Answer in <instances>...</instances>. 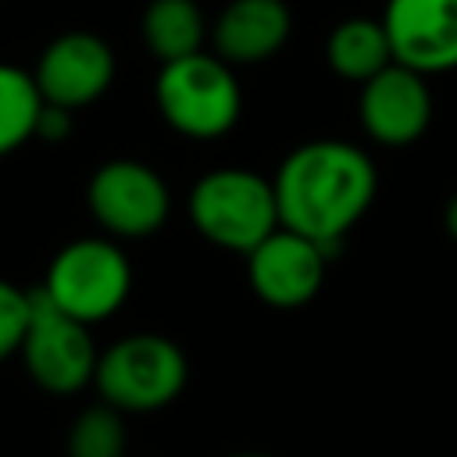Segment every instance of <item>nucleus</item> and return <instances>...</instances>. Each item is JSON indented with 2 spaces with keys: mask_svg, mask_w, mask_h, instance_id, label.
I'll list each match as a JSON object with an SVG mask.
<instances>
[{
  "mask_svg": "<svg viewBox=\"0 0 457 457\" xmlns=\"http://www.w3.org/2000/svg\"><path fill=\"white\" fill-rule=\"evenodd\" d=\"M443 225H446V232H450V239H457V193L450 196V204H446V211H443Z\"/></svg>",
  "mask_w": 457,
  "mask_h": 457,
  "instance_id": "6ab92c4d",
  "label": "nucleus"
},
{
  "mask_svg": "<svg viewBox=\"0 0 457 457\" xmlns=\"http://www.w3.org/2000/svg\"><path fill=\"white\" fill-rule=\"evenodd\" d=\"M29 314H32V289L0 278V364L21 350Z\"/></svg>",
  "mask_w": 457,
  "mask_h": 457,
  "instance_id": "f3484780",
  "label": "nucleus"
},
{
  "mask_svg": "<svg viewBox=\"0 0 457 457\" xmlns=\"http://www.w3.org/2000/svg\"><path fill=\"white\" fill-rule=\"evenodd\" d=\"M293 32V11L286 0H228L214 25L211 46L225 64H261L275 57Z\"/></svg>",
  "mask_w": 457,
  "mask_h": 457,
  "instance_id": "f8f14e48",
  "label": "nucleus"
},
{
  "mask_svg": "<svg viewBox=\"0 0 457 457\" xmlns=\"http://www.w3.org/2000/svg\"><path fill=\"white\" fill-rule=\"evenodd\" d=\"M154 100L161 118L189 139H218L236 129L243 114V89L214 50H200L161 64L154 82Z\"/></svg>",
  "mask_w": 457,
  "mask_h": 457,
  "instance_id": "f03ea898",
  "label": "nucleus"
},
{
  "mask_svg": "<svg viewBox=\"0 0 457 457\" xmlns=\"http://www.w3.org/2000/svg\"><path fill=\"white\" fill-rule=\"evenodd\" d=\"M328 261L332 253L321 243L293 228H275L264 243L246 253V278L264 303L289 311L318 296Z\"/></svg>",
  "mask_w": 457,
  "mask_h": 457,
  "instance_id": "6e6552de",
  "label": "nucleus"
},
{
  "mask_svg": "<svg viewBox=\"0 0 457 457\" xmlns=\"http://www.w3.org/2000/svg\"><path fill=\"white\" fill-rule=\"evenodd\" d=\"M32 79L46 104L79 111L111 89L114 54L93 32H64L39 54Z\"/></svg>",
  "mask_w": 457,
  "mask_h": 457,
  "instance_id": "9b49d317",
  "label": "nucleus"
},
{
  "mask_svg": "<svg viewBox=\"0 0 457 457\" xmlns=\"http://www.w3.org/2000/svg\"><path fill=\"white\" fill-rule=\"evenodd\" d=\"M43 93L32 71L0 64V157L14 154L36 136V121L43 111Z\"/></svg>",
  "mask_w": 457,
  "mask_h": 457,
  "instance_id": "2eb2a0df",
  "label": "nucleus"
},
{
  "mask_svg": "<svg viewBox=\"0 0 457 457\" xmlns=\"http://www.w3.org/2000/svg\"><path fill=\"white\" fill-rule=\"evenodd\" d=\"M36 136L43 143H61L71 136V111L68 107H57V104H43L39 111V121H36Z\"/></svg>",
  "mask_w": 457,
  "mask_h": 457,
  "instance_id": "a211bd4d",
  "label": "nucleus"
},
{
  "mask_svg": "<svg viewBox=\"0 0 457 457\" xmlns=\"http://www.w3.org/2000/svg\"><path fill=\"white\" fill-rule=\"evenodd\" d=\"M68 457H125V421L111 403L86 407L68 432Z\"/></svg>",
  "mask_w": 457,
  "mask_h": 457,
  "instance_id": "dca6fc26",
  "label": "nucleus"
},
{
  "mask_svg": "<svg viewBox=\"0 0 457 457\" xmlns=\"http://www.w3.org/2000/svg\"><path fill=\"white\" fill-rule=\"evenodd\" d=\"M382 29L396 64L425 79L457 68V0H386Z\"/></svg>",
  "mask_w": 457,
  "mask_h": 457,
  "instance_id": "9d476101",
  "label": "nucleus"
},
{
  "mask_svg": "<svg viewBox=\"0 0 457 457\" xmlns=\"http://www.w3.org/2000/svg\"><path fill=\"white\" fill-rule=\"evenodd\" d=\"M278 221L328 253L368 214L378 193L375 161L343 139H311L289 150L271 179Z\"/></svg>",
  "mask_w": 457,
  "mask_h": 457,
  "instance_id": "f257e3e1",
  "label": "nucleus"
},
{
  "mask_svg": "<svg viewBox=\"0 0 457 457\" xmlns=\"http://www.w3.org/2000/svg\"><path fill=\"white\" fill-rule=\"evenodd\" d=\"M39 289L75 321L96 325L129 300L132 264L114 239H75L54 253Z\"/></svg>",
  "mask_w": 457,
  "mask_h": 457,
  "instance_id": "39448f33",
  "label": "nucleus"
},
{
  "mask_svg": "<svg viewBox=\"0 0 457 457\" xmlns=\"http://www.w3.org/2000/svg\"><path fill=\"white\" fill-rule=\"evenodd\" d=\"M21 361L36 386L46 393H79L96 375V346L89 336V325L64 314L57 303L43 296V289H32V314L21 339Z\"/></svg>",
  "mask_w": 457,
  "mask_h": 457,
  "instance_id": "423d86ee",
  "label": "nucleus"
},
{
  "mask_svg": "<svg viewBox=\"0 0 457 457\" xmlns=\"http://www.w3.org/2000/svg\"><path fill=\"white\" fill-rule=\"evenodd\" d=\"M139 29H143L146 50L161 64L200 54L207 39V21L196 0H150Z\"/></svg>",
  "mask_w": 457,
  "mask_h": 457,
  "instance_id": "4468645a",
  "label": "nucleus"
},
{
  "mask_svg": "<svg viewBox=\"0 0 457 457\" xmlns=\"http://www.w3.org/2000/svg\"><path fill=\"white\" fill-rule=\"evenodd\" d=\"M189 364L175 339L157 332H136L111 343L100 361L93 386L114 411H161L186 389Z\"/></svg>",
  "mask_w": 457,
  "mask_h": 457,
  "instance_id": "20e7f679",
  "label": "nucleus"
},
{
  "mask_svg": "<svg viewBox=\"0 0 457 457\" xmlns=\"http://www.w3.org/2000/svg\"><path fill=\"white\" fill-rule=\"evenodd\" d=\"M357 118H361L364 136L382 146L418 143L432 125L428 79L393 61L386 71H378L375 79H368L361 86Z\"/></svg>",
  "mask_w": 457,
  "mask_h": 457,
  "instance_id": "1a4fd4ad",
  "label": "nucleus"
},
{
  "mask_svg": "<svg viewBox=\"0 0 457 457\" xmlns=\"http://www.w3.org/2000/svg\"><path fill=\"white\" fill-rule=\"evenodd\" d=\"M325 61L339 79L357 86L386 71L393 64V46L382 18H343L325 39Z\"/></svg>",
  "mask_w": 457,
  "mask_h": 457,
  "instance_id": "ddd939ff",
  "label": "nucleus"
},
{
  "mask_svg": "<svg viewBox=\"0 0 457 457\" xmlns=\"http://www.w3.org/2000/svg\"><path fill=\"white\" fill-rule=\"evenodd\" d=\"M232 457H268V453H232Z\"/></svg>",
  "mask_w": 457,
  "mask_h": 457,
  "instance_id": "aec40b11",
  "label": "nucleus"
},
{
  "mask_svg": "<svg viewBox=\"0 0 457 457\" xmlns=\"http://www.w3.org/2000/svg\"><path fill=\"white\" fill-rule=\"evenodd\" d=\"M186 207L193 228L204 239L243 257L275 228H282L271 179H261L250 168H214L200 175L189 189Z\"/></svg>",
  "mask_w": 457,
  "mask_h": 457,
  "instance_id": "7ed1b4c3",
  "label": "nucleus"
},
{
  "mask_svg": "<svg viewBox=\"0 0 457 457\" xmlns=\"http://www.w3.org/2000/svg\"><path fill=\"white\" fill-rule=\"evenodd\" d=\"M86 204L114 239L154 236L171 211L164 179L150 164L132 157H114L100 164L86 186Z\"/></svg>",
  "mask_w": 457,
  "mask_h": 457,
  "instance_id": "0eeeda50",
  "label": "nucleus"
}]
</instances>
